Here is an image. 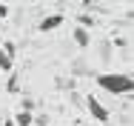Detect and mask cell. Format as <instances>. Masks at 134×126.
I'll use <instances>...</instances> for the list:
<instances>
[{
  "label": "cell",
  "instance_id": "cell-8",
  "mask_svg": "<svg viewBox=\"0 0 134 126\" xmlns=\"http://www.w3.org/2000/svg\"><path fill=\"white\" fill-rule=\"evenodd\" d=\"M80 23L83 26H94V17H91V14H80ZM80 26V29H83Z\"/></svg>",
  "mask_w": 134,
  "mask_h": 126
},
{
  "label": "cell",
  "instance_id": "cell-7",
  "mask_svg": "<svg viewBox=\"0 0 134 126\" xmlns=\"http://www.w3.org/2000/svg\"><path fill=\"white\" fill-rule=\"evenodd\" d=\"M31 123H37V126H49V115H37Z\"/></svg>",
  "mask_w": 134,
  "mask_h": 126
},
{
  "label": "cell",
  "instance_id": "cell-2",
  "mask_svg": "<svg viewBox=\"0 0 134 126\" xmlns=\"http://www.w3.org/2000/svg\"><path fill=\"white\" fill-rule=\"evenodd\" d=\"M86 109H88V115H91L97 123H108V109L97 100L94 95H91V98H86Z\"/></svg>",
  "mask_w": 134,
  "mask_h": 126
},
{
  "label": "cell",
  "instance_id": "cell-6",
  "mask_svg": "<svg viewBox=\"0 0 134 126\" xmlns=\"http://www.w3.org/2000/svg\"><path fill=\"white\" fill-rule=\"evenodd\" d=\"M31 120H34V118H31V112H23V109L14 115V123H17V126H31Z\"/></svg>",
  "mask_w": 134,
  "mask_h": 126
},
{
  "label": "cell",
  "instance_id": "cell-5",
  "mask_svg": "<svg viewBox=\"0 0 134 126\" xmlns=\"http://www.w3.org/2000/svg\"><path fill=\"white\" fill-rule=\"evenodd\" d=\"M12 69H14V57L0 46V72H12Z\"/></svg>",
  "mask_w": 134,
  "mask_h": 126
},
{
  "label": "cell",
  "instance_id": "cell-4",
  "mask_svg": "<svg viewBox=\"0 0 134 126\" xmlns=\"http://www.w3.org/2000/svg\"><path fill=\"white\" fill-rule=\"evenodd\" d=\"M71 37H74V43H77L80 49H86V46L91 43V34H88L86 29H80V26H77V29H71Z\"/></svg>",
  "mask_w": 134,
  "mask_h": 126
},
{
  "label": "cell",
  "instance_id": "cell-9",
  "mask_svg": "<svg viewBox=\"0 0 134 126\" xmlns=\"http://www.w3.org/2000/svg\"><path fill=\"white\" fill-rule=\"evenodd\" d=\"M31 109H34V100L31 98H23V112H31Z\"/></svg>",
  "mask_w": 134,
  "mask_h": 126
},
{
  "label": "cell",
  "instance_id": "cell-3",
  "mask_svg": "<svg viewBox=\"0 0 134 126\" xmlns=\"http://www.w3.org/2000/svg\"><path fill=\"white\" fill-rule=\"evenodd\" d=\"M60 26H63V14H49V17H43L37 23V32H54Z\"/></svg>",
  "mask_w": 134,
  "mask_h": 126
},
{
  "label": "cell",
  "instance_id": "cell-1",
  "mask_svg": "<svg viewBox=\"0 0 134 126\" xmlns=\"http://www.w3.org/2000/svg\"><path fill=\"white\" fill-rule=\"evenodd\" d=\"M97 86L108 92V95H131L134 92V80L129 75H120V72H106V75H97Z\"/></svg>",
  "mask_w": 134,
  "mask_h": 126
}]
</instances>
